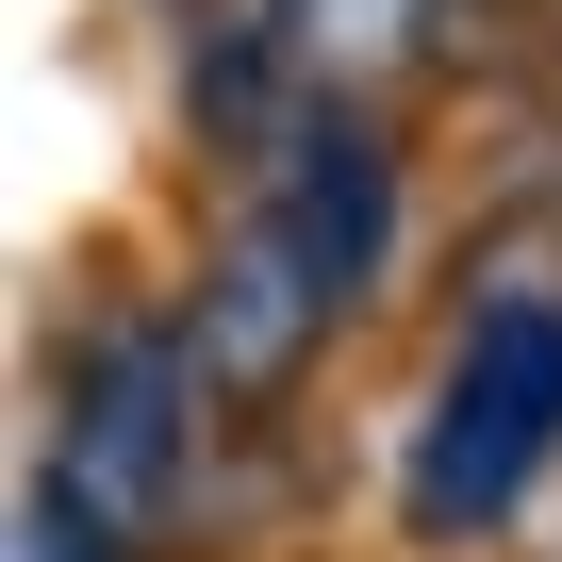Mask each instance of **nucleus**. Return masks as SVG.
<instances>
[{
  "label": "nucleus",
  "mask_w": 562,
  "mask_h": 562,
  "mask_svg": "<svg viewBox=\"0 0 562 562\" xmlns=\"http://www.w3.org/2000/svg\"><path fill=\"white\" fill-rule=\"evenodd\" d=\"M381 265H397V149H381V116L364 100H331V116H299L265 149V182H248V215L215 232V265H199V381H232V397H265V381H299L364 299H381Z\"/></svg>",
  "instance_id": "1"
},
{
  "label": "nucleus",
  "mask_w": 562,
  "mask_h": 562,
  "mask_svg": "<svg viewBox=\"0 0 562 562\" xmlns=\"http://www.w3.org/2000/svg\"><path fill=\"white\" fill-rule=\"evenodd\" d=\"M546 463H562V299L546 281H496L447 331L414 430H397V529L414 546H480V529H513V496Z\"/></svg>",
  "instance_id": "2"
},
{
  "label": "nucleus",
  "mask_w": 562,
  "mask_h": 562,
  "mask_svg": "<svg viewBox=\"0 0 562 562\" xmlns=\"http://www.w3.org/2000/svg\"><path fill=\"white\" fill-rule=\"evenodd\" d=\"M182 447H199V331H166V315H83V348H67V463H50V480H67L100 529H166Z\"/></svg>",
  "instance_id": "3"
}]
</instances>
